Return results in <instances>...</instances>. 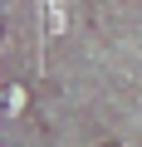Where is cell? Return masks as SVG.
I'll list each match as a JSON object with an SVG mask.
<instances>
[{"instance_id":"cell-1","label":"cell","mask_w":142,"mask_h":147,"mask_svg":"<svg viewBox=\"0 0 142 147\" xmlns=\"http://www.w3.org/2000/svg\"><path fill=\"white\" fill-rule=\"evenodd\" d=\"M98 147H118V142H98Z\"/></svg>"}]
</instances>
